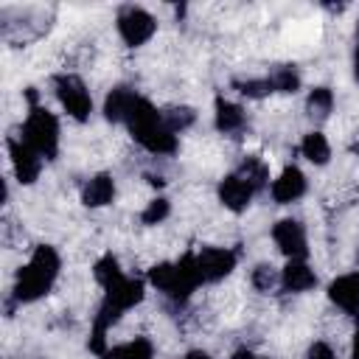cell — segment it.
<instances>
[{
    "instance_id": "cell-15",
    "label": "cell",
    "mask_w": 359,
    "mask_h": 359,
    "mask_svg": "<svg viewBox=\"0 0 359 359\" xmlns=\"http://www.w3.org/2000/svg\"><path fill=\"white\" fill-rule=\"evenodd\" d=\"M107 359H151V345L146 339H132L107 353Z\"/></svg>"
},
{
    "instance_id": "cell-17",
    "label": "cell",
    "mask_w": 359,
    "mask_h": 359,
    "mask_svg": "<svg viewBox=\"0 0 359 359\" xmlns=\"http://www.w3.org/2000/svg\"><path fill=\"white\" fill-rule=\"evenodd\" d=\"M168 216V202L165 199H154V202H149V208L143 210V222L146 224H157V222H163Z\"/></svg>"
},
{
    "instance_id": "cell-5",
    "label": "cell",
    "mask_w": 359,
    "mask_h": 359,
    "mask_svg": "<svg viewBox=\"0 0 359 359\" xmlns=\"http://www.w3.org/2000/svg\"><path fill=\"white\" fill-rule=\"evenodd\" d=\"M118 31L126 45H140L154 34V20L143 8H123L118 17Z\"/></svg>"
},
{
    "instance_id": "cell-13",
    "label": "cell",
    "mask_w": 359,
    "mask_h": 359,
    "mask_svg": "<svg viewBox=\"0 0 359 359\" xmlns=\"http://www.w3.org/2000/svg\"><path fill=\"white\" fill-rule=\"evenodd\" d=\"M216 123H219V129H224V132L238 129V126L244 123L241 107H236V104H230V101H219V104H216Z\"/></svg>"
},
{
    "instance_id": "cell-6",
    "label": "cell",
    "mask_w": 359,
    "mask_h": 359,
    "mask_svg": "<svg viewBox=\"0 0 359 359\" xmlns=\"http://www.w3.org/2000/svg\"><path fill=\"white\" fill-rule=\"evenodd\" d=\"M272 238H275V244H278L286 255H292V258H300V255L306 252V233H303V224L294 222V219L278 222L275 230H272Z\"/></svg>"
},
{
    "instance_id": "cell-11",
    "label": "cell",
    "mask_w": 359,
    "mask_h": 359,
    "mask_svg": "<svg viewBox=\"0 0 359 359\" xmlns=\"http://www.w3.org/2000/svg\"><path fill=\"white\" fill-rule=\"evenodd\" d=\"M283 286L289 289V292H306V289H311L314 283H317V275L303 264V261H292L286 269H283Z\"/></svg>"
},
{
    "instance_id": "cell-18",
    "label": "cell",
    "mask_w": 359,
    "mask_h": 359,
    "mask_svg": "<svg viewBox=\"0 0 359 359\" xmlns=\"http://www.w3.org/2000/svg\"><path fill=\"white\" fill-rule=\"evenodd\" d=\"M275 280H278V275H275L272 266H258V269L252 272V283H255V289H261V292H269V289L275 286Z\"/></svg>"
},
{
    "instance_id": "cell-8",
    "label": "cell",
    "mask_w": 359,
    "mask_h": 359,
    "mask_svg": "<svg viewBox=\"0 0 359 359\" xmlns=\"http://www.w3.org/2000/svg\"><path fill=\"white\" fill-rule=\"evenodd\" d=\"M8 151H11V160H14V165H17L20 182H34L36 174H39V154H36L34 149H28L22 140H20V143L11 140V143H8Z\"/></svg>"
},
{
    "instance_id": "cell-2",
    "label": "cell",
    "mask_w": 359,
    "mask_h": 359,
    "mask_svg": "<svg viewBox=\"0 0 359 359\" xmlns=\"http://www.w3.org/2000/svg\"><path fill=\"white\" fill-rule=\"evenodd\" d=\"M22 143L28 149H34L39 157H53L56 154V143H59L56 118L48 109L34 107L31 115L25 118V126H22Z\"/></svg>"
},
{
    "instance_id": "cell-22",
    "label": "cell",
    "mask_w": 359,
    "mask_h": 359,
    "mask_svg": "<svg viewBox=\"0 0 359 359\" xmlns=\"http://www.w3.org/2000/svg\"><path fill=\"white\" fill-rule=\"evenodd\" d=\"M356 275H359V272H356Z\"/></svg>"
},
{
    "instance_id": "cell-3",
    "label": "cell",
    "mask_w": 359,
    "mask_h": 359,
    "mask_svg": "<svg viewBox=\"0 0 359 359\" xmlns=\"http://www.w3.org/2000/svg\"><path fill=\"white\" fill-rule=\"evenodd\" d=\"M56 95H59L62 107H65L73 118H79V121H84V118L90 115V109H93V101H90L87 87H84L76 76H59V79H56Z\"/></svg>"
},
{
    "instance_id": "cell-16",
    "label": "cell",
    "mask_w": 359,
    "mask_h": 359,
    "mask_svg": "<svg viewBox=\"0 0 359 359\" xmlns=\"http://www.w3.org/2000/svg\"><path fill=\"white\" fill-rule=\"evenodd\" d=\"M331 104H334V95H331V90H325V87H317V90L309 95V107H311L317 115H325V112L331 109Z\"/></svg>"
},
{
    "instance_id": "cell-1",
    "label": "cell",
    "mask_w": 359,
    "mask_h": 359,
    "mask_svg": "<svg viewBox=\"0 0 359 359\" xmlns=\"http://www.w3.org/2000/svg\"><path fill=\"white\" fill-rule=\"evenodd\" d=\"M56 272H59V258H56V252H53L50 247H39V250L31 255V261L22 266V272H20L17 297H22V300L39 297L42 292H48V286L53 283Z\"/></svg>"
},
{
    "instance_id": "cell-21",
    "label": "cell",
    "mask_w": 359,
    "mask_h": 359,
    "mask_svg": "<svg viewBox=\"0 0 359 359\" xmlns=\"http://www.w3.org/2000/svg\"><path fill=\"white\" fill-rule=\"evenodd\" d=\"M185 359H208L205 353H191V356H185Z\"/></svg>"
},
{
    "instance_id": "cell-19",
    "label": "cell",
    "mask_w": 359,
    "mask_h": 359,
    "mask_svg": "<svg viewBox=\"0 0 359 359\" xmlns=\"http://www.w3.org/2000/svg\"><path fill=\"white\" fill-rule=\"evenodd\" d=\"M309 359H334V351L325 342H314L311 351H309Z\"/></svg>"
},
{
    "instance_id": "cell-20",
    "label": "cell",
    "mask_w": 359,
    "mask_h": 359,
    "mask_svg": "<svg viewBox=\"0 0 359 359\" xmlns=\"http://www.w3.org/2000/svg\"><path fill=\"white\" fill-rule=\"evenodd\" d=\"M353 359H359V331H356V339H353Z\"/></svg>"
},
{
    "instance_id": "cell-14",
    "label": "cell",
    "mask_w": 359,
    "mask_h": 359,
    "mask_svg": "<svg viewBox=\"0 0 359 359\" xmlns=\"http://www.w3.org/2000/svg\"><path fill=\"white\" fill-rule=\"evenodd\" d=\"M303 154L311 160V163H317V165H323L325 160H328V154H331V149H328V140L320 135V132H311V135H306V140H303Z\"/></svg>"
},
{
    "instance_id": "cell-9",
    "label": "cell",
    "mask_w": 359,
    "mask_h": 359,
    "mask_svg": "<svg viewBox=\"0 0 359 359\" xmlns=\"http://www.w3.org/2000/svg\"><path fill=\"white\" fill-rule=\"evenodd\" d=\"M303 191H306V180H303V174H300L297 168H286V171L272 182V196H275V202H280V205L300 199Z\"/></svg>"
},
{
    "instance_id": "cell-10",
    "label": "cell",
    "mask_w": 359,
    "mask_h": 359,
    "mask_svg": "<svg viewBox=\"0 0 359 359\" xmlns=\"http://www.w3.org/2000/svg\"><path fill=\"white\" fill-rule=\"evenodd\" d=\"M252 191H255V188H252L250 180H244L241 174H233V177H227V180L222 182V202H224L227 208H233V210H241V208H247Z\"/></svg>"
},
{
    "instance_id": "cell-4",
    "label": "cell",
    "mask_w": 359,
    "mask_h": 359,
    "mask_svg": "<svg viewBox=\"0 0 359 359\" xmlns=\"http://www.w3.org/2000/svg\"><path fill=\"white\" fill-rule=\"evenodd\" d=\"M194 264H196L199 280H219V278H224L233 269L236 258L224 247H205L202 252L194 255Z\"/></svg>"
},
{
    "instance_id": "cell-12",
    "label": "cell",
    "mask_w": 359,
    "mask_h": 359,
    "mask_svg": "<svg viewBox=\"0 0 359 359\" xmlns=\"http://www.w3.org/2000/svg\"><path fill=\"white\" fill-rule=\"evenodd\" d=\"M112 194H115L112 180H109L107 174H101V177H93V180L87 182V188H84V202L93 205V208H98V205H107V202L112 199Z\"/></svg>"
},
{
    "instance_id": "cell-7",
    "label": "cell",
    "mask_w": 359,
    "mask_h": 359,
    "mask_svg": "<svg viewBox=\"0 0 359 359\" xmlns=\"http://www.w3.org/2000/svg\"><path fill=\"white\" fill-rule=\"evenodd\" d=\"M331 300L342 311H348V314L359 311V275H342V278H337L331 283Z\"/></svg>"
}]
</instances>
